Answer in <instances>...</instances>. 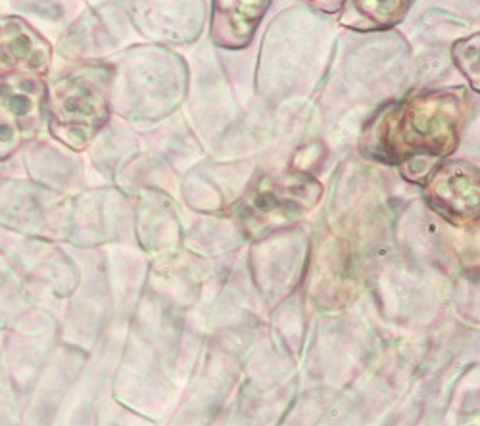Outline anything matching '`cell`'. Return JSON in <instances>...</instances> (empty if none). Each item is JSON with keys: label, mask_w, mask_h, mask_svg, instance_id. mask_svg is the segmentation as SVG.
<instances>
[{"label": "cell", "mask_w": 480, "mask_h": 426, "mask_svg": "<svg viewBox=\"0 0 480 426\" xmlns=\"http://www.w3.org/2000/svg\"><path fill=\"white\" fill-rule=\"evenodd\" d=\"M471 112L465 87L417 91L377 112L363 129L361 152L402 167L446 157L457 148Z\"/></svg>", "instance_id": "1"}, {"label": "cell", "mask_w": 480, "mask_h": 426, "mask_svg": "<svg viewBox=\"0 0 480 426\" xmlns=\"http://www.w3.org/2000/svg\"><path fill=\"white\" fill-rule=\"evenodd\" d=\"M114 89V65L85 61L46 83V116L54 138L73 150L91 144L108 123Z\"/></svg>", "instance_id": "2"}, {"label": "cell", "mask_w": 480, "mask_h": 426, "mask_svg": "<svg viewBox=\"0 0 480 426\" xmlns=\"http://www.w3.org/2000/svg\"><path fill=\"white\" fill-rule=\"evenodd\" d=\"M323 186L300 169L259 177L238 204L236 215L254 238L288 229L309 213L321 200Z\"/></svg>", "instance_id": "3"}, {"label": "cell", "mask_w": 480, "mask_h": 426, "mask_svg": "<svg viewBox=\"0 0 480 426\" xmlns=\"http://www.w3.org/2000/svg\"><path fill=\"white\" fill-rule=\"evenodd\" d=\"M46 116V81L37 75L0 79V159L37 136Z\"/></svg>", "instance_id": "4"}, {"label": "cell", "mask_w": 480, "mask_h": 426, "mask_svg": "<svg viewBox=\"0 0 480 426\" xmlns=\"http://www.w3.org/2000/svg\"><path fill=\"white\" fill-rule=\"evenodd\" d=\"M430 208L455 227H477L479 223V169L463 159L438 165L424 181Z\"/></svg>", "instance_id": "5"}, {"label": "cell", "mask_w": 480, "mask_h": 426, "mask_svg": "<svg viewBox=\"0 0 480 426\" xmlns=\"http://www.w3.org/2000/svg\"><path fill=\"white\" fill-rule=\"evenodd\" d=\"M50 42L19 16H0V79L12 75L48 73Z\"/></svg>", "instance_id": "6"}, {"label": "cell", "mask_w": 480, "mask_h": 426, "mask_svg": "<svg viewBox=\"0 0 480 426\" xmlns=\"http://www.w3.org/2000/svg\"><path fill=\"white\" fill-rule=\"evenodd\" d=\"M269 6L271 0H211V42L227 50L246 48Z\"/></svg>", "instance_id": "7"}, {"label": "cell", "mask_w": 480, "mask_h": 426, "mask_svg": "<svg viewBox=\"0 0 480 426\" xmlns=\"http://www.w3.org/2000/svg\"><path fill=\"white\" fill-rule=\"evenodd\" d=\"M411 4L413 0H344L338 21L353 31H386L407 16Z\"/></svg>", "instance_id": "8"}, {"label": "cell", "mask_w": 480, "mask_h": 426, "mask_svg": "<svg viewBox=\"0 0 480 426\" xmlns=\"http://www.w3.org/2000/svg\"><path fill=\"white\" fill-rule=\"evenodd\" d=\"M479 33L467 37V39H461L453 44V50H451V56L453 61L457 65V69L465 75V79L471 83L473 91H480V71H479Z\"/></svg>", "instance_id": "9"}, {"label": "cell", "mask_w": 480, "mask_h": 426, "mask_svg": "<svg viewBox=\"0 0 480 426\" xmlns=\"http://www.w3.org/2000/svg\"><path fill=\"white\" fill-rule=\"evenodd\" d=\"M300 2L309 4L311 8L321 10L325 14H338L340 8H342V4H344V0H300Z\"/></svg>", "instance_id": "10"}]
</instances>
